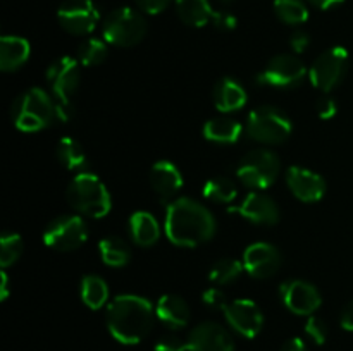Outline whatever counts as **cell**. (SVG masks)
Listing matches in <instances>:
<instances>
[{
	"label": "cell",
	"mask_w": 353,
	"mask_h": 351,
	"mask_svg": "<svg viewBox=\"0 0 353 351\" xmlns=\"http://www.w3.org/2000/svg\"><path fill=\"white\" fill-rule=\"evenodd\" d=\"M305 74V65L296 55L279 54L272 57L259 72L257 83L272 88H293L303 81Z\"/></svg>",
	"instance_id": "obj_11"
},
{
	"label": "cell",
	"mask_w": 353,
	"mask_h": 351,
	"mask_svg": "<svg viewBox=\"0 0 353 351\" xmlns=\"http://www.w3.org/2000/svg\"><path fill=\"white\" fill-rule=\"evenodd\" d=\"M164 229L172 244L195 248L212 240L216 234V219L202 203L181 196L168 203Z\"/></svg>",
	"instance_id": "obj_1"
},
{
	"label": "cell",
	"mask_w": 353,
	"mask_h": 351,
	"mask_svg": "<svg viewBox=\"0 0 353 351\" xmlns=\"http://www.w3.org/2000/svg\"><path fill=\"white\" fill-rule=\"evenodd\" d=\"M79 62L72 57H61L52 62L47 69V83L50 86L52 96L55 98L57 119L69 120L72 117L71 96L79 86L81 69Z\"/></svg>",
	"instance_id": "obj_5"
},
{
	"label": "cell",
	"mask_w": 353,
	"mask_h": 351,
	"mask_svg": "<svg viewBox=\"0 0 353 351\" xmlns=\"http://www.w3.org/2000/svg\"><path fill=\"white\" fill-rule=\"evenodd\" d=\"M0 298L6 299L7 296H9V279H7V274L6 272H2L0 274Z\"/></svg>",
	"instance_id": "obj_44"
},
{
	"label": "cell",
	"mask_w": 353,
	"mask_h": 351,
	"mask_svg": "<svg viewBox=\"0 0 353 351\" xmlns=\"http://www.w3.org/2000/svg\"><path fill=\"white\" fill-rule=\"evenodd\" d=\"M88 240V227L79 215H61L52 220L43 233L48 248L57 251L78 250Z\"/></svg>",
	"instance_id": "obj_10"
},
{
	"label": "cell",
	"mask_w": 353,
	"mask_h": 351,
	"mask_svg": "<svg viewBox=\"0 0 353 351\" xmlns=\"http://www.w3.org/2000/svg\"><path fill=\"white\" fill-rule=\"evenodd\" d=\"M217 3H221V6H224V7H228V6H231V3L234 2V0H216Z\"/></svg>",
	"instance_id": "obj_45"
},
{
	"label": "cell",
	"mask_w": 353,
	"mask_h": 351,
	"mask_svg": "<svg viewBox=\"0 0 353 351\" xmlns=\"http://www.w3.org/2000/svg\"><path fill=\"white\" fill-rule=\"evenodd\" d=\"M68 202L78 213L93 219H102L110 212L112 198L99 176L79 172L68 186Z\"/></svg>",
	"instance_id": "obj_4"
},
{
	"label": "cell",
	"mask_w": 353,
	"mask_h": 351,
	"mask_svg": "<svg viewBox=\"0 0 353 351\" xmlns=\"http://www.w3.org/2000/svg\"><path fill=\"white\" fill-rule=\"evenodd\" d=\"M57 117L55 98L41 88H30L21 93L10 107V119L24 133L45 129Z\"/></svg>",
	"instance_id": "obj_3"
},
{
	"label": "cell",
	"mask_w": 353,
	"mask_h": 351,
	"mask_svg": "<svg viewBox=\"0 0 353 351\" xmlns=\"http://www.w3.org/2000/svg\"><path fill=\"white\" fill-rule=\"evenodd\" d=\"M31 47L28 40L21 36H2L0 40V69L14 72L26 64Z\"/></svg>",
	"instance_id": "obj_22"
},
{
	"label": "cell",
	"mask_w": 353,
	"mask_h": 351,
	"mask_svg": "<svg viewBox=\"0 0 353 351\" xmlns=\"http://www.w3.org/2000/svg\"><path fill=\"white\" fill-rule=\"evenodd\" d=\"M214 105L219 112L230 114L240 110L247 103V92L243 85L233 78H223L214 86Z\"/></svg>",
	"instance_id": "obj_20"
},
{
	"label": "cell",
	"mask_w": 353,
	"mask_h": 351,
	"mask_svg": "<svg viewBox=\"0 0 353 351\" xmlns=\"http://www.w3.org/2000/svg\"><path fill=\"white\" fill-rule=\"evenodd\" d=\"M340 323L345 330H350V332H353V301L348 303V305L343 308V312H341Z\"/></svg>",
	"instance_id": "obj_41"
},
{
	"label": "cell",
	"mask_w": 353,
	"mask_h": 351,
	"mask_svg": "<svg viewBox=\"0 0 353 351\" xmlns=\"http://www.w3.org/2000/svg\"><path fill=\"white\" fill-rule=\"evenodd\" d=\"M212 24L221 31H231L236 28L238 19L234 14H231L230 10H216L212 17Z\"/></svg>",
	"instance_id": "obj_37"
},
{
	"label": "cell",
	"mask_w": 353,
	"mask_h": 351,
	"mask_svg": "<svg viewBox=\"0 0 353 351\" xmlns=\"http://www.w3.org/2000/svg\"><path fill=\"white\" fill-rule=\"evenodd\" d=\"M107 43L99 38H88L78 48V62L85 67L100 65L107 58Z\"/></svg>",
	"instance_id": "obj_32"
},
{
	"label": "cell",
	"mask_w": 353,
	"mask_h": 351,
	"mask_svg": "<svg viewBox=\"0 0 353 351\" xmlns=\"http://www.w3.org/2000/svg\"><path fill=\"white\" fill-rule=\"evenodd\" d=\"M279 176V158L268 148L243 155L236 165V178L252 189H268Z\"/></svg>",
	"instance_id": "obj_8"
},
{
	"label": "cell",
	"mask_w": 353,
	"mask_h": 351,
	"mask_svg": "<svg viewBox=\"0 0 353 351\" xmlns=\"http://www.w3.org/2000/svg\"><path fill=\"white\" fill-rule=\"evenodd\" d=\"M286 182L293 195L305 203L319 202L326 195V181L321 174L310 169L293 165L286 171Z\"/></svg>",
	"instance_id": "obj_17"
},
{
	"label": "cell",
	"mask_w": 353,
	"mask_h": 351,
	"mask_svg": "<svg viewBox=\"0 0 353 351\" xmlns=\"http://www.w3.org/2000/svg\"><path fill=\"white\" fill-rule=\"evenodd\" d=\"M243 270V262H238L234 258H223V260L216 262L212 265L209 272V279L216 286H226L230 282L236 281Z\"/></svg>",
	"instance_id": "obj_31"
},
{
	"label": "cell",
	"mask_w": 353,
	"mask_h": 351,
	"mask_svg": "<svg viewBox=\"0 0 353 351\" xmlns=\"http://www.w3.org/2000/svg\"><path fill=\"white\" fill-rule=\"evenodd\" d=\"M279 295L286 308L295 315H312L323 303L321 292L317 291L316 286L302 279L283 282Z\"/></svg>",
	"instance_id": "obj_14"
},
{
	"label": "cell",
	"mask_w": 353,
	"mask_h": 351,
	"mask_svg": "<svg viewBox=\"0 0 353 351\" xmlns=\"http://www.w3.org/2000/svg\"><path fill=\"white\" fill-rule=\"evenodd\" d=\"M81 299L88 308H102L109 299L107 282L99 275H85L81 281Z\"/></svg>",
	"instance_id": "obj_27"
},
{
	"label": "cell",
	"mask_w": 353,
	"mask_h": 351,
	"mask_svg": "<svg viewBox=\"0 0 353 351\" xmlns=\"http://www.w3.org/2000/svg\"><path fill=\"white\" fill-rule=\"evenodd\" d=\"M310 45V36L305 31H295V33L290 36V47L295 54H303V52L309 48Z\"/></svg>",
	"instance_id": "obj_39"
},
{
	"label": "cell",
	"mask_w": 353,
	"mask_h": 351,
	"mask_svg": "<svg viewBox=\"0 0 353 351\" xmlns=\"http://www.w3.org/2000/svg\"><path fill=\"white\" fill-rule=\"evenodd\" d=\"M188 351H234L231 334L217 322H202L186 337Z\"/></svg>",
	"instance_id": "obj_15"
},
{
	"label": "cell",
	"mask_w": 353,
	"mask_h": 351,
	"mask_svg": "<svg viewBox=\"0 0 353 351\" xmlns=\"http://www.w3.org/2000/svg\"><path fill=\"white\" fill-rule=\"evenodd\" d=\"M61 26L71 34H90L100 19L99 9L92 0H65L57 10Z\"/></svg>",
	"instance_id": "obj_12"
},
{
	"label": "cell",
	"mask_w": 353,
	"mask_h": 351,
	"mask_svg": "<svg viewBox=\"0 0 353 351\" xmlns=\"http://www.w3.org/2000/svg\"><path fill=\"white\" fill-rule=\"evenodd\" d=\"M348 69V50L343 47H331L319 55L310 65L309 79L312 86L327 93L336 88Z\"/></svg>",
	"instance_id": "obj_9"
},
{
	"label": "cell",
	"mask_w": 353,
	"mask_h": 351,
	"mask_svg": "<svg viewBox=\"0 0 353 351\" xmlns=\"http://www.w3.org/2000/svg\"><path fill=\"white\" fill-rule=\"evenodd\" d=\"M305 334L316 344H324L327 339V323L321 317L310 315L305 323Z\"/></svg>",
	"instance_id": "obj_34"
},
{
	"label": "cell",
	"mask_w": 353,
	"mask_h": 351,
	"mask_svg": "<svg viewBox=\"0 0 353 351\" xmlns=\"http://www.w3.org/2000/svg\"><path fill=\"white\" fill-rule=\"evenodd\" d=\"M57 158L69 171H81L86 167V153L74 138H61L59 140Z\"/></svg>",
	"instance_id": "obj_28"
},
{
	"label": "cell",
	"mask_w": 353,
	"mask_h": 351,
	"mask_svg": "<svg viewBox=\"0 0 353 351\" xmlns=\"http://www.w3.org/2000/svg\"><path fill=\"white\" fill-rule=\"evenodd\" d=\"M230 212L240 213L247 220L261 226H274L279 220V209L276 202L261 191L248 193L240 205L230 206Z\"/></svg>",
	"instance_id": "obj_18"
},
{
	"label": "cell",
	"mask_w": 353,
	"mask_h": 351,
	"mask_svg": "<svg viewBox=\"0 0 353 351\" xmlns=\"http://www.w3.org/2000/svg\"><path fill=\"white\" fill-rule=\"evenodd\" d=\"M223 312L231 329L236 330L240 336L248 337V339L257 336L264 326V315H262L257 303L252 301V299H234V301L228 303Z\"/></svg>",
	"instance_id": "obj_13"
},
{
	"label": "cell",
	"mask_w": 353,
	"mask_h": 351,
	"mask_svg": "<svg viewBox=\"0 0 353 351\" xmlns=\"http://www.w3.org/2000/svg\"><path fill=\"white\" fill-rule=\"evenodd\" d=\"M293 126L283 110L271 105H262L248 114L247 133L254 141L264 145H279L292 134Z\"/></svg>",
	"instance_id": "obj_6"
},
{
	"label": "cell",
	"mask_w": 353,
	"mask_h": 351,
	"mask_svg": "<svg viewBox=\"0 0 353 351\" xmlns=\"http://www.w3.org/2000/svg\"><path fill=\"white\" fill-rule=\"evenodd\" d=\"M102 33L107 43L116 47H134L147 34V21L131 7H119L105 17Z\"/></svg>",
	"instance_id": "obj_7"
},
{
	"label": "cell",
	"mask_w": 353,
	"mask_h": 351,
	"mask_svg": "<svg viewBox=\"0 0 353 351\" xmlns=\"http://www.w3.org/2000/svg\"><path fill=\"white\" fill-rule=\"evenodd\" d=\"M281 351H307V346L300 337H292V339H288L283 344Z\"/></svg>",
	"instance_id": "obj_42"
},
{
	"label": "cell",
	"mask_w": 353,
	"mask_h": 351,
	"mask_svg": "<svg viewBox=\"0 0 353 351\" xmlns=\"http://www.w3.org/2000/svg\"><path fill=\"white\" fill-rule=\"evenodd\" d=\"M274 12L290 26L303 24L309 19V9L303 0H274Z\"/></svg>",
	"instance_id": "obj_29"
},
{
	"label": "cell",
	"mask_w": 353,
	"mask_h": 351,
	"mask_svg": "<svg viewBox=\"0 0 353 351\" xmlns=\"http://www.w3.org/2000/svg\"><path fill=\"white\" fill-rule=\"evenodd\" d=\"M23 240H21L19 234L9 233V231L3 233L0 237V265L7 268L16 264L23 255Z\"/></svg>",
	"instance_id": "obj_33"
},
{
	"label": "cell",
	"mask_w": 353,
	"mask_h": 351,
	"mask_svg": "<svg viewBox=\"0 0 353 351\" xmlns=\"http://www.w3.org/2000/svg\"><path fill=\"white\" fill-rule=\"evenodd\" d=\"M155 351H188V341L176 334H168L155 343Z\"/></svg>",
	"instance_id": "obj_35"
},
{
	"label": "cell",
	"mask_w": 353,
	"mask_h": 351,
	"mask_svg": "<svg viewBox=\"0 0 353 351\" xmlns=\"http://www.w3.org/2000/svg\"><path fill=\"white\" fill-rule=\"evenodd\" d=\"M202 301H203V305H207L209 308H212V310H224L226 308L228 303H230L226 299V295H224L219 288L205 289L202 295Z\"/></svg>",
	"instance_id": "obj_36"
},
{
	"label": "cell",
	"mask_w": 353,
	"mask_h": 351,
	"mask_svg": "<svg viewBox=\"0 0 353 351\" xmlns=\"http://www.w3.org/2000/svg\"><path fill=\"white\" fill-rule=\"evenodd\" d=\"M155 308L138 295H119L107 305V329L121 344H138L154 327Z\"/></svg>",
	"instance_id": "obj_2"
},
{
	"label": "cell",
	"mask_w": 353,
	"mask_h": 351,
	"mask_svg": "<svg viewBox=\"0 0 353 351\" xmlns=\"http://www.w3.org/2000/svg\"><path fill=\"white\" fill-rule=\"evenodd\" d=\"M128 227H130L131 240H133V243L138 244V246H152V244L157 243L159 237H161V227H159V222L155 220V217L152 215V213L145 212V210L134 212L133 215L130 217Z\"/></svg>",
	"instance_id": "obj_23"
},
{
	"label": "cell",
	"mask_w": 353,
	"mask_h": 351,
	"mask_svg": "<svg viewBox=\"0 0 353 351\" xmlns=\"http://www.w3.org/2000/svg\"><path fill=\"white\" fill-rule=\"evenodd\" d=\"M243 127L231 117H214L203 126V136L212 143L231 145L240 140Z\"/></svg>",
	"instance_id": "obj_25"
},
{
	"label": "cell",
	"mask_w": 353,
	"mask_h": 351,
	"mask_svg": "<svg viewBox=\"0 0 353 351\" xmlns=\"http://www.w3.org/2000/svg\"><path fill=\"white\" fill-rule=\"evenodd\" d=\"M281 253L269 243H254L245 250L243 267L252 277L268 279L281 267Z\"/></svg>",
	"instance_id": "obj_16"
},
{
	"label": "cell",
	"mask_w": 353,
	"mask_h": 351,
	"mask_svg": "<svg viewBox=\"0 0 353 351\" xmlns=\"http://www.w3.org/2000/svg\"><path fill=\"white\" fill-rule=\"evenodd\" d=\"M338 112V105L336 102H334V98H331V96H323V98H319V102H317V114H319L321 119L327 120V119H333L334 116H336Z\"/></svg>",
	"instance_id": "obj_38"
},
{
	"label": "cell",
	"mask_w": 353,
	"mask_h": 351,
	"mask_svg": "<svg viewBox=\"0 0 353 351\" xmlns=\"http://www.w3.org/2000/svg\"><path fill=\"white\" fill-rule=\"evenodd\" d=\"M155 315L171 329H183L190 322V306L181 296L164 295L155 305Z\"/></svg>",
	"instance_id": "obj_21"
},
{
	"label": "cell",
	"mask_w": 353,
	"mask_h": 351,
	"mask_svg": "<svg viewBox=\"0 0 353 351\" xmlns=\"http://www.w3.org/2000/svg\"><path fill=\"white\" fill-rule=\"evenodd\" d=\"M307 2L312 3L314 7H317V9H321V10H330V9H333V7L343 3L345 0H307Z\"/></svg>",
	"instance_id": "obj_43"
},
{
	"label": "cell",
	"mask_w": 353,
	"mask_h": 351,
	"mask_svg": "<svg viewBox=\"0 0 353 351\" xmlns=\"http://www.w3.org/2000/svg\"><path fill=\"white\" fill-rule=\"evenodd\" d=\"M236 184L230 178H212L203 186V196L216 203H231L236 198Z\"/></svg>",
	"instance_id": "obj_30"
},
{
	"label": "cell",
	"mask_w": 353,
	"mask_h": 351,
	"mask_svg": "<svg viewBox=\"0 0 353 351\" xmlns=\"http://www.w3.org/2000/svg\"><path fill=\"white\" fill-rule=\"evenodd\" d=\"M100 257L109 267H124L131 258V250L126 241L117 236H107L99 244Z\"/></svg>",
	"instance_id": "obj_26"
},
{
	"label": "cell",
	"mask_w": 353,
	"mask_h": 351,
	"mask_svg": "<svg viewBox=\"0 0 353 351\" xmlns=\"http://www.w3.org/2000/svg\"><path fill=\"white\" fill-rule=\"evenodd\" d=\"M150 184L162 202H168L183 188V174L172 162H155L150 171Z\"/></svg>",
	"instance_id": "obj_19"
},
{
	"label": "cell",
	"mask_w": 353,
	"mask_h": 351,
	"mask_svg": "<svg viewBox=\"0 0 353 351\" xmlns=\"http://www.w3.org/2000/svg\"><path fill=\"white\" fill-rule=\"evenodd\" d=\"M176 10L179 19L192 28H203L212 23L216 12L210 0H176Z\"/></svg>",
	"instance_id": "obj_24"
},
{
	"label": "cell",
	"mask_w": 353,
	"mask_h": 351,
	"mask_svg": "<svg viewBox=\"0 0 353 351\" xmlns=\"http://www.w3.org/2000/svg\"><path fill=\"white\" fill-rule=\"evenodd\" d=\"M138 7L147 14H159L171 3V0H137Z\"/></svg>",
	"instance_id": "obj_40"
}]
</instances>
